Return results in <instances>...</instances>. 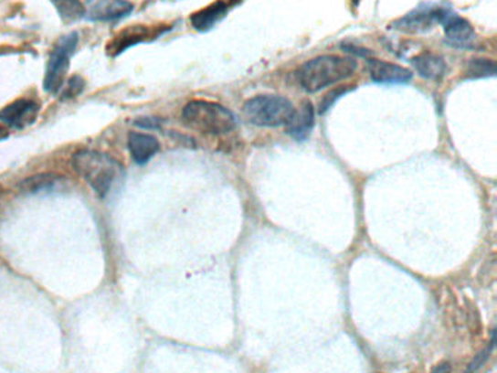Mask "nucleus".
Returning <instances> with one entry per match:
<instances>
[{
	"mask_svg": "<svg viewBox=\"0 0 497 373\" xmlns=\"http://www.w3.org/2000/svg\"><path fill=\"white\" fill-rule=\"evenodd\" d=\"M84 18L90 21H116L130 16L134 5L128 0H87Z\"/></svg>",
	"mask_w": 497,
	"mask_h": 373,
	"instance_id": "nucleus-8",
	"label": "nucleus"
},
{
	"mask_svg": "<svg viewBox=\"0 0 497 373\" xmlns=\"http://www.w3.org/2000/svg\"><path fill=\"white\" fill-rule=\"evenodd\" d=\"M40 106L28 99H18L0 109V123L14 130H24L37 120Z\"/></svg>",
	"mask_w": 497,
	"mask_h": 373,
	"instance_id": "nucleus-7",
	"label": "nucleus"
},
{
	"mask_svg": "<svg viewBox=\"0 0 497 373\" xmlns=\"http://www.w3.org/2000/svg\"><path fill=\"white\" fill-rule=\"evenodd\" d=\"M494 344H496V331H493V336H492V343H490L489 348L481 351V355L477 356V358L472 360L471 365L468 368L467 373H474L475 370L479 369L480 366H482V363L486 362L490 351L493 350Z\"/></svg>",
	"mask_w": 497,
	"mask_h": 373,
	"instance_id": "nucleus-19",
	"label": "nucleus"
},
{
	"mask_svg": "<svg viewBox=\"0 0 497 373\" xmlns=\"http://www.w3.org/2000/svg\"><path fill=\"white\" fill-rule=\"evenodd\" d=\"M128 147L135 164L145 165L159 152L160 144L153 135L144 133H130Z\"/></svg>",
	"mask_w": 497,
	"mask_h": 373,
	"instance_id": "nucleus-14",
	"label": "nucleus"
},
{
	"mask_svg": "<svg viewBox=\"0 0 497 373\" xmlns=\"http://www.w3.org/2000/svg\"><path fill=\"white\" fill-rule=\"evenodd\" d=\"M355 2H356V0H355Z\"/></svg>",
	"mask_w": 497,
	"mask_h": 373,
	"instance_id": "nucleus-23",
	"label": "nucleus"
},
{
	"mask_svg": "<svg viewBox=\"0 0 497 373\" xmlns=\"http://www.w3.org/2000/svg\"><path fill=\"white\" fill-rule=\"evenodd\" d=\"M293 112L292 101L276 94L254 96L242 106L245 120L257 127H286Z\"/></svg>",
	"mask_w": 497,
	"mask_h": 373,
	"instance_id": "nucleus-4",
	"label": "nucleus"
},
{
	"mask_svg": "<svg viewBox=\"0 0 497 373\" xmlns=\"http://www.w3.org/2000/svg\"><path fill=\"white\" fill-rule=\"evenodd\" d=\"M431 373H452V366L449 362H442L440 365L436 366Z\"/></svg>",
	"mask_w": 497,
	"mask_h": 373,
	"instance_id": "nucleus-22",
	"label": "nucleus"
},
{
	"mask_svg": "<svg viewBox=\"0 0 497 373\" xmlns=\"http://www.w3.org/2000/svg\"><path fill=\"white\" fill-rule=\"evenodd\" d=\"M468 72L471 79H482V77H493L496 74V65L493 60L475 59L468 65Z\"/></svg>",
	"mask_w": 497,
	"mask_h": 373,
	"instance_id": "nucleus-17",
	"label": "nucleus"
},
{
	"mask_svg": "<svg viewBox=\"0 0 497 373\" xmlns=\"http://www.w3.org/2000/svg\"><path fill=\"white\" fill-rule=\"evenodd\" d=\"M182 121L186 127L210 135L229 134L237 130L238 120L229 109L207 101H193L182 109Z\"/></svg>",
	"mask_w": 497,
	"mask_h": 373,
	"instance_id": "nucleus-3",
	"label": "nucleus"
},
{
	"mask_svg": "<svg viewBox=\"0 0 497 373\" xmlns=\"http://www.w3.org/2000/svg\"><path fill=\"white\" fill-rule=\"evenodd\" d=\"M232 6H235V0H216L212 5L193 14L191 24L196 30L205 33L219 23L220 19L225 18Z\"/></svg>",
	"mask_w": 497,
	"mask_h": 373,
	"instance_id": "nucleus-13",
	"label": "nucleus"
},
{
	"mask_svg": "<svg viewBox=\"0 0 497 373\" xmlns=\"http://www.w3.org/2000/svg\"><path fill=\"white\" fill-rule=\"evenodd\" d=\"M75 171L86 179L90 186L101 198L111 193V188L119 184L125 176L122 165L116 159L101 152L81 150L72 157Z\"/></svg>",
	"mask_w": 497,
	"mask_h": 373,
	"instance_id": "nucleus-2",
	"label": "nucleus"
},
{
	"mask_svg": "<svg viewBox=\"0 0 497 373\" xmlns=\"http://www.w3.org/2000/svg\"><path fill=\"white\" fill-rule=\"evenodd\" d=\"M316 123V111L310 101H304L300 108H295L292 118L286 123V133L297 142H304L312 134Z\"/></svg>",
	"mask_w": 497,
	"mask_h": 373,
	"instance_id": "nucleus-12",
	"label": "nucleus"
},
{
	"mask_svg": "<svg viewBox=\"0 0 497 373\" xmlns=\"http://www.w3.org/2000/svg\"><path fill=\"white\" fill-rule=\"evenodd\" d=\"M166 28L159 30L157 27L134 26L128 27L125 30L116 34L115 37L109 41L106 52L109 57L116 58L132 46L140 45L143 41H149L160 36Z\"/></svg>",
	"mask_w": 497,
	"mask_h": 373,
	"instance_id": "nucleus-6",
	"label": "nucleus"
},
{
	"mask_svg": "<svg viewBox=\"0 0 497 373\" xmlns=\"http://www.w3.org/2000/svg\"><path fill=\"white\" fill-rule=\"evenodd\" d=\"M371 80L379 84H405L412 80V71L401 65L392 64L386 60L367 59Z\"/></svg>",
	"mask_w": 497,
	"mask_h": 373,
	"instance_id": "nucleus-11",
	"label": "nucleus"
},
{
	"mask_svg": "<svg viewBox=\"0 0 497 373\" xmlns=\"http://www.w3.org/2000/svg\"><path fill=\"white\" fill-rule=\"evenodd\" d=\"M134 123L137 127L145 128V130H156L159 128L160 120L154 116H144V118L135 121Z\"/></svg>",
	"mask_w": 497,
	"mask_h": 373,
	"instance_id": "nucleus-20",
	"label": "nucleus"
},
{
	"mask_svg": "<svg viewBox=\"0 0 497 373\" xmlns=\"http://www.w3.org/2000/svg\"><path fill=\"white\" fill-rule=\"evenodd\" d=\"M82 89H84V81H82L81 77H72V79L68 81L67 87L64 89L62 99L79 96V94L81 93Z\"/></svg>",
	"mask_w": 497,
	"mask_h": 373,
	"instance_id": "nucleus-18",
	"label": "nucleus"
},
{
	"mask_svg": "<svg viewBox=\"0 0 497 373\" xmlns=\"http://www.w3.org/2000/svg\"><path fill=\"white\" fill-rule=\"evenodd\" d=\"M358 68V62L353 55H323L308 60L297 71L300 86L307 93H319L327 87L338 84L349 79Z\"/></svg>",
	"mask_w": 497,
	"mask_h": 373,
	"instance_id": "nucleus-1",
	"label": "nucleus"
},
{
	"mask_svg": "<svg viewBox=\"0 0 497 373\" xmlns=\"http://www.w3.org/2000/svg\"><path fill=\"white\" fill-rule=\"evenodd\" d=\"M79 46V34L69 33L64 37H60L53 46L52 53L46 65L45 86L46 91L50 94L59 93L65 84L69 62L74 55L75 49Z\"/></svg>",
	"mask_w": 497,
	"mask_h": 373,
	"instance_id": "nucleus-5",
	"label": "nucleus"
},
{
	"mask_svg": "<svg viewBox=\"0 0 497 373\" xmlns=\"http://www.w3.org/2000/svg\"><path fill=\"white\" fill-rule=\"evenodd\" d=\"M50 2L64 23L72 24L84 18L86 8L81 0H50Z\"/></svg>",
	"mask_w": 497,
	"mask_h": 373,
	"instance_id": "nucleus-16",
	"label": "nucleus"
},
{
	"mask_svg": "<svg viewBox=\"0 0 497 373\" xmlns=\"http://www.w3.org/2000/svg\"><path fill=\"white\" fill-rule=\"evenodd\" d=\"M411 65L423 79L431 81L443 79L448 71L445 59L440 55L431 52L421 53L418 57L412 58Z\"/></svg>",
	"mask_w": 497,
	"mask_h": 373,
	"instance_id": "nucleus-15",
	"label": "nucleus"
},
{
	"mask_svg": "<svg viewBox=\"0 0 497 373\" xmlns=\"http://www.w3.org/2000/svg\"><path fill=\"white\" fill-rule=\"evenodd\" d=\"M446 11L448 9L440 8V6H421L409 12L404 18L395 21L394 27L397 30L408 31V33L426 31L436 24H440Z\"/></svg>",
	"mask_w": 497,
	"mask_h": 373,
	"instance_id": "nucleus-9",
	"label": "nucleus"
},
{
	"mask_svg": "<svg viewBox=\"0 0 497 373\" xmlns=\"http://www.w3.org/2000/svg\"><path fill=\"white\" fill-rule=\"evenodd\" d=\"M440 26L445 31L446 41L453 48H471L475 40V31L471 24L468 23L467 19L462 16L453 14L450 9L445 12Z\"/></svg>",
	"mask_w": 497,
	"mask_h": 373,
	"instance_id": "nucleus-10",
	"label": "nucleus"
},
{
	"mask_svg": "<svg viewBox=\"0 0 497 373\" xmlns=\"http://www.w3.org/2000/svg\"><path fill=\"white\" fill-rule=\"evenodd\" d=\"M344 91H345V90H342V89L334 90V91H332L331 98L324 99L323 103H322V108H320V112H324L326 109L331 108L332 103H333V101H336V98H338V96H341V94H344Z\"/></svg>",
	"mask_w": 497,
	"mask_h": 373,
	"instance_id": "nucleus-21",
	"label": "nucleus"
}]
</instances>
